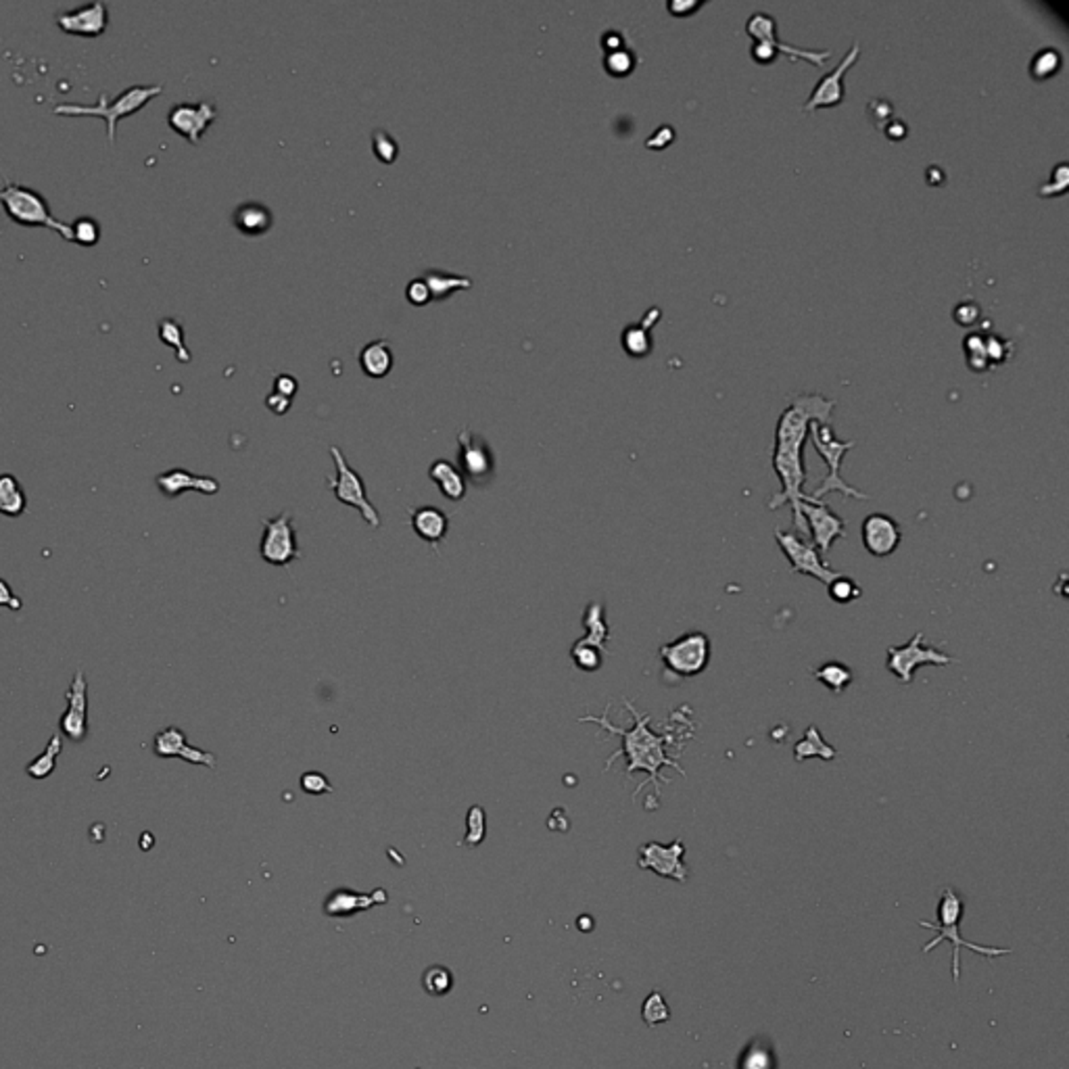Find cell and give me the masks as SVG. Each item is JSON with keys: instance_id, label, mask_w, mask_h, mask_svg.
Returning a JSON list of instances; mask_svg holds the SVG:
<instances>
[{"instance_id": "1", "label": "cell", "mask_w": 1069, "mask_h": 1069, "mask_svg": "<svg viewBox=\"0 0 1069 1069\" xmlns=\"http://www.w3.org/2000/svg\"><path fill=\"white\" fill-rule=\"evenodd\" d=\"M835 407L834 399L823 398L821 393H802L785 406L775 426V445H773L771 464L782 483V492L773 495L766 501L769 510H777L783 504L791 506V517L798 533L807 534V525L800 514L802 501L810 500L804 493L807 483V468H804V441L808 437V429L813 423H832V412Z\"/></svg>"}, {"instance_id": "2", "label": "cell", "mask_w": 1069, "mask_h": 1069, "mask_svg": "<svg viewBox=\"0 0 1069 1069\" xmlns=\"http://www.w3.org/2000/svg\"><path fill=\"white\" fill-rule=\"evenodd\" d=\"M625 708L629 710V714L633 716L631 729L616 727L614 723L610 721V716H608L610 704L606 706V713H603L602 716H591V714L581 716L578 723H594V725L603 729V731H608L610 735H619V738L622 740V746L614 754H610V758L606 763V771L614 765L616 758L622 757L627 760V766H625L627 777H631L633 773H646L647 775L646 782H641L637 785L635 796H637L639 791L650 783L654 785L656 796H660V777H663L660 775V769H663V766H671V769H675L679 775H685L683 766L679 765V757H671L669 754V748L677 741V735L669 733V731L666 733L652 731V727H650L652 716L639 713L631 700H625Z\"/></svg>"}, {"instance_id": "3", "label": "cell", "mask_w": 1069, "mask_h": 1069, "mask_svg": "<svg viewBox=\"0 0 1069 1069\" xmlns=\"http://www.w3.org/2000/svg\"><path fill=\"white\" fill-rule=\"evenodd\" d=\"M963 913H965L963 898H961L957 890L951 888V885H946V888L942 890L940 901H938V921L936 923L921 921L919 923L921 928L934 929L936 932V938L923 946V953H929L932 948L942 945L945 940H948L953 945V982L954 984H959V978H961V948H970L971 953H976V954H979V957H986V959L1003 957V954L1011 953V948L979 946V945H973V942H970V940H965L963 936H961V929H959L961 919H963Z\"/></svg>"}, {"instance_id": "4", "label": "cell", "mask_w": 1069, "mask_h": 1069, "mask_svg": "<svg viewBox=\"0 0 1069 1069\" xmlns=\"http://www.w3.org/2000/svg\"><path fill=\"white\" fill-rule=\"evenodd\" d=\"M161 92H163L161 84L130 86V88H125L124 92H119L113 100L107 98V94L103 92L98 97L97 105L63 103V105H56L53 113L55 115H63V117H100V119H105L107 141H109V144H113L115 142L117 124L125 117L136 115L138 111H142L144 107H147L155 97H159Z\"/></svg>"}, {"instance_id": "5", "label": "cell", "mask_w": 1069, "mask_h": 1069, "mask_svg": "<svg viewBox=\"0 0 1069 1069\" xmlns=\"http://www.w3.org/2000/svg\"><path fill=\"white\" fill-rule=\"evenodd\" d=\"M0 205L4 207L13 224L25 226V228H47L59 235L63 241L73 243L72 226L56 219L50 211L48 201L34 188L17 184V182H4V186L0 188Z\"/></svg>"}, {"instance_id": "6", "label": "cell", "mask_w": 1069, "mask_h": 1069, "mask_svg": "<svg viewBox=\"0 0 1069 1069\" xmlns=\"http://www.w3.org/2000/svg\"><path fill=\"white\" fill-rule=\"evenodd\" d=\"M808 437L813 441L815 449L827 464V476L819 483V487L810 492V500L823 501L827 493H842L844 498L852 500H869V495L852 487L851 483L844 481L842 476V462L844 456L851 451L857 441H842L832 429V423H813L808 429Z\"/></svg>"}, {"instance_id": "7", "label": "cell", "mask_w": 1069, "mask_h": 1069, "mask_svg": "<svg viewBox=\"0 0 1069 1069\" xmlns=\"http://www.w3.org/2000/svg\"><path fill=\"white\" fill-rule=\"evenodd\" d=\"M710 652H713V646H710L708 635L702 631H691L671 641V644L660 646L658 656L663 660L664 669L672 672V675L691 679L708 669Z\"/></svg>"}, {"instance_id": "8", "label": "cell", "mask_w": 1069, "mask_h": 1069, "mask_svg": "<svg viewBox=\"0 0 1069 1069\" xmlns=\"http://www.w3.org/2000/svg\"><path fill=\"white\" fill-rule=\"evenodd\" d=\"M330 456H332V460H335L337 475L326 483H329V487L332 489V493H335V498L345 506L355 508V510L362 514L363 523H366L368 526L379 529L382 523L381 514L372 506V501L368 500L366 483H363L360 473H355V470L349 466L347 458H345V454L337 448V445H332L330 448Z\"/></svg>"}, {"instance_id": "9", "label": "cell", "mask_w": 1069, "mask_h": 1069, "mask_svg": "<svg viewBox=\"0 0 1069 1069\" xmlns=\"http://www.w3.org/2000/svg\"><path fill=\"white\" fill-rule=\"evenodd\" d=\"M951 654L938 650V647L923 646V633H915L907 644L902 646H890L888 647V660H885V669L896 677L898 683L911 685L913 675L921 666H946L954 664Z\"/></svg>"}, {"instance_id": "10", "label": "cell", "mask_w": 1069, "mask_h": 1069, "mask_svg": "<svg viewBox=\"0 0 1069 1069\" xmlns=\"http://www.w3.org/2000/svg\"><path fill=\"white\" fill-rule=\"evenodd\" d=\"M775 541H777L779 550H782V553L785 556V560H788L790 569L794 575L813 577L823 585L832 583L835 577L842 575V572L834 570L832 566L823 560L819 550H817L810 541L800 537L798 533L775 531Z\"/></svg>"}, {"instance_id": "11", "label": "cell", "mask_w": 1069, "mask_h": 1069, "mask_svg": "<svg viewBox=\"0 0 1069 1069\" xmlns=\"http://www.w3.org/2000/svg\"><path fill=\"white\" fill-rule=\"evenodd\" d=\"M263 533L260 541V556L272 566H288L299 558L297 533H295L293 514L285 510L274 518H263Z\"/></svg>"}, {"instance_id": "12", "label": "cell", "mask_w": 1069, "mask_h": 1069, "mask_svg": "<svg viewBox=\"0 0 1069 1069\" xmlns=\"http://www.w3.org/2000/svg\"><path fill=\"white\" fill-rule=\"evenodd\" d=\"M685 848L683 840H672L671 844H660V842H646L637 851V867L644 871H652L664 879H672L677 884H685L689 879V869L685 863Z\"/></svg>"}, {"instance_id": "13", "label": "cell", "mask_w": 1069, "mask_h": 1069, "mask_svg": "<svg viewBox=\"0 0 1069 1069\" xmlns=\"http://www.w3.org/2000/svg\"><path fill=\"white\" fill-rule=\"evenodd\" d=\"M800 514L807 525V534L813 539L810 543L819 550L821 556L832 550L835 541L846 537V523L823 501H802Z\"/></svg>"}, {"instance_id": "14", "label": "cell", "mask_w": 1069, "mask_h": 1069, "mask_svg": "<svg viewBox=\"0 0 1069 1069\" xmlns=\"http://www.w3.org/2000/svg\"><path fill=\"white\" fill-rule=\"evenodd\" d=\"M458 460L464 479H470L475 485H485L492 481L495 473V460L493 451L483 439L470 429H462L458 432Z\"/></svg>"}, {"instance_id": "15", "label": "cell", "mask_w": 1069, "mask_h": 1069, "mask_svg": "<svg viewBox=\"0 0 1069 1069\" xmlns=\"http://www.w3.org/2000/svg\"><path fill=\"white\" fill-rule=\"evenodd\" d=\"M65 700L67 710L59 719L61 733L67 735L73 744H81L88 735V679L84 671H75L65 691Z\"/></svg>"}, {"instance_id": "16", "label": "cell", "mask_w": 1069, "mask_h": 1069, "mask_svg": "<svg viewBox=\"0 0 1069 1069\" xmlns=\"http://www.w3.org/2000/svg\"><path fill=\"white\" fill-rule=\"evenodd\" d=\"M218 119L216 105L210 100H201V103H182L175 105L167 113V124L175 134L186 138L191 144H199L201 138L207 132V128Z\"/></svg>"}, {"instance_id": "17", "label": "cell", "mask_w": 1069, "mask_h": 1069, "mask_svg": "<svg viewBox=\"0 0 1069 1069\" xmlns=\"http://www.w3.org/2000/svg\"><path fill=\"white\" fill-rule=\"evenodd\" d=\"M859 55H860V44L854 42L851 50L844 55V59L840 61V65H835L832 72L825 73L819 81H817L808 100L802 105V109L813 111V109H821V107L840 105L842 100H844V94H846L844 73L854 65V63H857Z\"/></svg>"}, {"instance_id": "18", "label": "cell", "mask_w": 1069, "mask_h": 1069, "mask_svg": "<svg viewBox=\"0 0 1069 1069\" xmlns=\"http://www.w3.org/2000/svg\"><path fill=\"white\" fill-rule=\"evenodd\" d=\"M61 31L69 36L98 38L109 28V6L107 3H90L75 6V9L61 11L55 17Z\"/></svg>"}, {"instance_id": "19", "label": "cell", "mask_w": 1069, "mask_h": 1069, "mask_svg": "<svg viewBox=\"0 0 1069 1069\" xmlns=\"http://www.w3.org/2000/svg\"><path fill=\"white\" fill-rule=\"evenodd\" d=\"M860 537H863V547L873 558H888L901 545L902 531L901 525L888 514L873 512L869 517H865L863 526H860Z\"/></svg>"}, {"instance_id": "20", "label": "cell", "mask_w": 1069, "mask_h": 1069, "mask_svg": "<svg viewBox=\"0 0 1069 1069\" xmlns=\"http://www.w3.org/2000/svg\"><path fill=\"white\" fill-rule=\"evenodd\" d=\"M153 752H155V757H159V758H180V760H184V763L201 765V766H207V769H216V765H218L216 754L201 750V748H194L188 744L186 733L174 725L161 729L159 733H155Z\"/></svg>"}, {"instance_id": "21", "label": "cell", "mask_w": 1069, "mask_h": 1069, "mask_svg": "<svg viewBox=\"0 0 1069 1069\" xmlns=\"http://www.w3.org/2000/svg\"><path fill=\"white\" fill-rule=\"evenodd\" d=\"M155 483L167 500L180 498V495L186 492H197L203 495H216L219 492L218 479L207 475H192L184 468H172L167 470V473L157 475Z\"/></svg>"}, {"instance_id": "22", "label": "cell", "mask_w": 1069, "mask_h": 1069, "mask_svg": "<svg viewBox=\"0 0 1069 1069\" xmlns=\"http://www.w3.org/2000/svg\"><path fill=\"white\" fill-rule=\"evenodd\" d=\"M389 901L385 890H374L370 894H360L351 890H335L324 901V913L329 917H351L362 911L372 909L374 904H385Z\"/></svg>"}, {"instance_id": "23", "label": "cell", "mask_w": 1069, "mask_h": 1069, "mask_svg": "<svg viewBox=\"0 0 1069 1069\" xmlns=\"http://www.w3.org/2000/svg\"><path fill=\"white\" fill-rule=\"evenodd\" d=\"M410 525H412L414 533H416L423 541H426V543H431L432 547H437L439 543H441V541L448 537V531H449L448 517H445L443 510H439V508H435V506L412 508Z\"/></svg>"}, {"instance_id": "24", "label": "cell", "mask_w": 1069, "mask_h": 1069, "mask_svg": "<svg viewBox=\"0 0 1069 1069\" xmlns=\"http://www.w3.org/2000/svg\"><path fill=\"white\" fill-rule=\"evenodd\" d=\"M660 316H663V312H660L658 307H652V310L646 312V316L641 318L637 324L627 326V329L622 330L620 343H622V349H625L629 355L646 357L647 354H650L654 347L650 329L658 322Z\"/></svg>"}, {"instance_id": "25", "label": "cell", "mask_w": 1069, "mask_h": 1069, "mask_svg": "<svg viewBox=\"0 0 1069 1069\" xmlns=\"http://www.w3.org/2000/svg\"><path fill=\"white\" fill-rule=\"evenodd\" d=\"M236 230L244 236H261L274 226V216L266 205L247 201V203L238 205L235 216H232Z\"/></svg>"}, {"instance_id": "26", "label": "cell", "mask_w": 1069, "mask_h": 1069, "mask_svg": "<svg viewBox=\"0 0 1069 1069\" xmlns=\"http://www.w3.org/2000/svg\"><path fill=\"white\" fill-rule=\"evenodd\" d=\"M429 476L448 500L460 501L466 498V479L456 464L449 460H435L429 468Z\"/></svg>"}, {"instance_id": "27", "label": "cell", "mask_w": 1069, "mask_h": 1069, "mask_svg": "<svg viewBox=\"0 0 1069 1069\" xmlns=\"http://www.w3.org/2000/svg\"><path fill=\"white\" fill-rule=\"evenodd\" d=\"M357 360H360L363 374H368L370 379H385L393 370L395 363L393 349L387 338H379V341L368 343L366 347L360 351Z\"/></svg>"}, {"instance_id": "28", "label": "cell", "mask_w": 1069, "mask_h": 1069, "mask_svg": "<svg viewBox=\"0 0 1069 1069\" xmlns=\"http://www.w3.org/2000/svg\"><path fill=\"white\" fill-rule=\"evenodd\" d=\"M583 627H585V637L577 639L578 644L594 646V647H597V650L608 654L606 644L610 639V627L606 622V614H603L602 602L587 603V608H585V612H583Z\"/></svg>"}, {"instance_id": "29", "label": "cell", "mask_w": 1069, "mask_h": 1069, "mask_svg": "<svg viewBox=\"0 0 1069 1069\" xmlns=\"http://www.w3.org/2000/svg\"><path fill=\"white\" fill-rule=\"evenodd\" d=\"M835 757H838V750H835L832 744H827L825 738H823L819 731V727H815V725H808L804 738L798 740L794 746L796 763H804V760H808V758L834 760Z\"/></svg>"}, {"instance_id": "30", "label": "cell", "mask_w": 1069, "mask_h": 1069, "mask_svg": "<svg viewBox=\"0 0 1069 1069\" xmlns=\"http://www.w3.org/2000/svg\"><path fill=\"white\" fill-rule=\"evenodd\" d=\"M423 278L426 286H429L432 301H445L456 291H470L475 285L473 278H468V276H454L448 272H437V269H429Z\"/></svg>"}, {"instance_id": "31", "label": "cell", "mask_w": 1069, "mask_h": 1069, "mask_svg": "<svg viewBox=\"0 0 1069 1069\" xmlns=\"http://www.w3.org/2000/svg\"><path fill=\"white\" fill-rule=\"evenodd\" d=\"M25 510H28V498H25L21 483L11 473L0 475V514L9 518H19L25 514Z\"/></svg>"}, {"instance_id": "32", "label": "cell", "mask_w": 1069, "mask_h": 1069, "mask_svg": "<svg viewBox=\"0 0 1069 1069\" xmlns=\"http://www.w3.org/2000/svg\"><path fill=\"white\" fill-rule=\"evenodd\" d=\"M813 675L817 681L825 685V688L829 691H834L835 696L844 694V689L854 681L852 669L851 666H846L844 663H840V660H832V663L821 664L819 669L813 671Z\"/></svg>"}, {"instance_id": "33", "label": "cell", "mask_w": 1069, "mask_h": 1069, "mask_svg": "<svg viewBox=\"0 0 1069 1069\" xmlns=\"http://www.w3.org/2000/svg\"><path fill=\"white\" fill-rule=\"evenodd\" d=\"M63 752V740L59 733L50 735V740L47 741V748H44L42 754H38V757L31 760V763L25 766V773L31 779H47L48 775H53L55 769H56V758H59V754Z\"/></svg>"}, {"instance_id": "34", "label": "cell", "mask_w": 1069, "mask_h": 1069, "mask_svg": "<svg viewBox=\"0 0 1069 1069\" xmlns=\"http://www.w3.org/2000/svg\"><path fill=\"white\" fill-rule=\"evenodd\" d=\"M159 338L163 345L174 349L175 360L180 363H191L192 355L184 343V326L174 318H163L159 322Z\"/></svg>"}, {"instance_id": "35", "label": "cell", "mask_w": 1069, "mask_h": 1069, "mask_svg": "<svg viewBox=\"0 0 1069 1069\" xmlns=\"http://www.w3.org/2000/svg\"><path fill=\"white\" fill-rule=\"evenodd\" d=\"M775 1055L763 1039H757L748 1045L738 1061V1069H775Z\"/></svg>"}, {"instance_id": "36", "label": "cell", "mask_w": 1069, "mask_h": 1069, "mask_svg": "<svg viewBox=\"0 0 1069 1069\" xmlns=\"http://www.w3.org/2000/svg\"><path fill=\"white\" fill-rule=\"evenodd\" d=\"M1061 65H1064V56H1061L1059 48L1045 47L1036 50L1032 61H1030V75L1036 80H1047L1053 73H1057Z\"/></svg>"}, {"instance_id": "37", "label": "cell", "mask_w": 1069, "mask_h": 1069, "mask_svg": "<svg viewBox=\"0 0 1069 1069\" xmlns=\"http://www.w3.org/2000/svg\"><path fill=\"white\" fill-rule=\"evenodd\" d=\"M487 835V813L481 804H473L466 815V835H464L462 844L468 848H476L485 842Z\"/></svg>"}, {"instance_id": "38", "label": "cell", "mask_w": 1069, "mask_h": 1069, "mask_svg": "<svg viewBox=\"0 0 1069 1069\" xmlns=\"http://www.w3.org/2000/svg\"><path fill=\"white\" fill-rule=\"evenodd\" d=\"M641 1020H644L647 1028H656L660 1023H666L671 1020V1009L664 1001L663 992L654 990L647 995L644 1007H641Z\"/></svg>"}, {"instance_id": "39", "label": "cell", "mask_w": 1069, "mask_h": 1069, "mask_svg": "<svg viewBox=\"0 0 1069 1069\" xmlns=\"http://www.w3.org/2000/svg\"><path fill=\"white\" fill-rule=\"evenodd\" d=\"M827 594H829V600L846 606V603L860 600V597H863V589H860V585L854 581V578H851L842 572V575L835 577L832 583H827Z\"/></svg>"}, {"instance_id": "40", "label": "cell", "mask_w": 1069, "mask_h": 1069, "mask_svg": "<svg viewBox=\"0 0 1069 1069\" xmlns=\"http://www.w3.org/2000/svg\"><path fill=\"white\" fill-rule=\"evenodd\" d=\"M423 986L431 996H445L454 988V973L443 965H432L424 971Z\"/></svg>"}, {"instance_id": "41", "label": "cell", "mask_w": 1069, "mask_h": 1069, "mask_svg": "<svg viewBox=\"0 0 1069 1069\" xmlns=\"http://www.w3.org/2000/svg\"><path fill=\"white\" fill-rule=\"evenodd\" d=\"M635 65H637V56H635L631 48L622 47L610 50V53H603V67H606V72L614 75V78H625V75L633 72Z\"/></svg>"}, {"instance_id": "42", "label": "cell", "mask_w": 1069, "mask_h": 1069, "mask_svg": "<svg viewBox=\"0 0 1069 1069\" xmlns=\"http://www.w3.org/2000/svg\"><path fill=\"white\" fill-rule=\"evenodd\" d=\"M603 656H606V652L597 650L594 646H583L575 641V646L570 647V658L572 663H575L577 669H581L585 672H595L602 669L603 664Z\"/></svg>"}, {"instance_id": "43", "label": "cell", "mask_w": 1069, "mask_h": 1069, "mask_svg": "<svg viewBox=\"0 0 1069 1069\" xmlns=\"http://www.w3.org/2000/svg\"><path fill=\"white\" fill-rule=\"evenodd\" d=\"M69 226H72L73 243H78L80 247H94L100 241V235H103V228L92 216H80Z\"/></svg>"}, {"instance_id": "44", "label": "cell", "mask_w": 1069, "mask_h": 1069, "mask_svg": "<svg viewBox=\"0 0 1069 1069\" xmlns=\"http://www.w3.org/2000/svg\"><path fill=\"white\" fill-rule=\"evenodd\" d=\"M372 150L374 155L379 157L382 163H387V166H391V163L398 161V155H399V144L395 138L389 134L385 130H374L372 132Z\"/></svg>"}, {"instance_id": "45", "label": "cell", "mask_w": 1069, "mask_h": 1069, "mask_svg": "<svg viewBox=\"0 0 1069 1069\" xmlns=\"http://www.w3.org/2000/svg\"><path fill=\"white\" fill-rule=\"evenodd\" d=\"M965 351H967V363L973 370H986L990 366L988 355H986V345L982 332H971L965 338Z\"/></svg>"}, {"instance_id": "46", "label": "cell", "mask_w": 1069, "mask_h": 1069, "mask_svg": "<svg viewBox=\"0 0 1069 1069\" xmlns=\"http://www.w3.org/2000/svg\"><path fill=\"white\" fill-rule=\"evenodd\" d=\"M746 31L754 40H766V38L777 34V23L769 13H752L746 21Z\"/></svg>"}, {"instance_id": "47", "label": "cell", "mask_w": 1069, "mask_h": 1069, "mask_svg": "<svg viewBox=\"0 0 1069 1069\" xmlns=\"http://www.w3.org/2000/svg\"><path fill=\"white\" fill-rule=\"evenodd\" d=\"M301 790L310 796H324V794H332V791H335V785L330 783V779L326 777L324 773L307 771L301 775Z\"/></svg>"}, {"instance_id": "48", "label": "cell", "mask_w": 1069, "mask_h": 1069, "mask_svg": "<svg viewBox=\"0 0 1069 1069\" xmlns=\"http://www.w3.org/2000/svg\"><path fill=\"white\" fill-rule=\"evenodd\" d=\"M1067 184H1069V166H1067V161H1061L1059 166H1055L1051 180L1045 182V184L1039 188V194H1042V197L1061 194L1067 191Z\"/></svg>"}, {"instance_id": "49", "label": "cell", "mask_w": 1069, "mask_h": 1069, "mask_svg": "<svg viewBox=\"0 0 1069 1069\" xmlns=\"http://www.w3.org/2000/svg\"><path fill=\"white\" fill-rule=\"evenodd\" d=\"M984 345H986V355H988V362L990 366H996V363H1001L1007 360L1005 357V351L1011 354V349H1013V343L1007 341V338H1001L998 335H984Z\"/></svg>"}, {"instance_id": "50", "label": "cell", "mask_w": 1069, "mask_h": 1069, "mask_svg": "<svg viewBox=\"0 0 1069 1069\" xmlns=\"http://www.w3.org/2000/svg\"><path fill=\"white\" fill-rule=\"evenodd\" d=\"M867 113H869L871 122L876 124L877 128H884V125L894 117V105H892L888 98H871L869 105H867Z\"/></svg>"}, {"instance_id": "51", "label": "cell", "mask_w": 1069, "mask_h": 1069, "mask_svg": "<svg viewBox=\"0 0 1069 1069\" xmlns=\"http://www.w3.org/2000/svg\"><path fill=\"white\" fill-rule=\"evenodd\" d=\"M953 316L959 324L971 326L978 322L979 316H982V310H979V305L973 299H963V301H959L957 307H954Z\"/></svg>"}, {"instance_id": "52", "label": "cell", "mask_w": 1069, "mask_h": 1069, "mask_svg": "<svg viewBox=\"0 0 1069 1069\" xmlns=\"http://www.w3.org/2000/svg\"><path fill=\"white\" fill-rule=\"evenodd\" d=\"M406 297L412 305H416V307H423L432 301L431 291H429V286H426L424 278L410 280V285H407V288H406Z\"/></svg>"}, {"instance_id": "53", "label": "cell", "mask_w": 1069, "mask_h": 1069, "mask_svg": "<svg viewBox=\"0 0 1069 1069\" xmlns=\"http://www.w3.org/2000/svg\"><path fill=\"white\" fill-rule=\"evenodd\" d=\"M672 141H675V128H672V125H669V124H664V125H660V128L656 132H654V134L650 138H647L646 147L660 150V149L669 147V144Z\"/></svg>"}, {"instance_id": "54", "label": "cell", "mask_w": 1069, "mask_h": 1069, "mask_svg": "<svg viewBox=\"0 0 1069 1069\" xmlns=\"http://www.w3.org/2000/svg\"><path fill=\"white\" fill-rule=\"evenodd\" d=\"M750 55L752 59H757L758 63H773L777 59V48L773 47L771 42H765V40H754L752 47H750Z\"/></svg>"}, {"instance_id": "55", "label": "cell", "mask_w": 1069, "mask_h": 1069, "mask_svg": "<svg viewBox=\"0 0 1069 1069\" xmlns=\"http://www.w3.org/2000/svg\"><path fill=\"white\" fill-rule=\"evenodd\" d=\"M297 389H299V385H297V379H295V376H291V374H278V376H274V391L276 393H280V395H285V398L293 399L295 393H297Z\"/></svg>"}, {"instance_id": "56", "label": "cell", "mask_w": 1069, "mask_h": 1069, "mask_svg": "<svg viewBox=\"0 0 1069 1069\" xmlns=\"http://www.w3.org/2000/svg\"><path fill=\"white\" fill-rule=\"evenodd\" d=\"M0 606H4V608H9V610H15V612H17V610H21V606H23V602L19 600V597L15 594H13L11 585L6 583L4 578H0Z\"/></svg>"}, {"instance_id": "57", "label": "cell", "mask_w": 1069, "mask_h": 1069, "mask_svg": "<svg viewBox=\"0 0 1069 1069\" xmlns=\"http://www.w3.org/2000/svg\"><path fill=\"white\" fill-rule=\"evenodd\" d=\"M291 404H293V399H288V398H285V395H280L276 391L269 393L266 398V406L269 407V412L276 414V416H285V414L288 412V407H291Z\"/></svg>"}, {"instance_id": "58", "label": "cell", "mask_w": 1069, "mask_h": 1069, "mask_svg": "<svg viewBox=\"0 0 1069 1069\" xmlns=\"http://www.w3.org/2000/svg\"><path fill=\"white\" fill-rule=\"evenodd\" d=\"M600 44H602L603 53H610V50H616V48L625 47V38H622L620 31L608 30V31H603V34H602Z\"/></svg>"}, {"instance_id": "59", "label": "cell", "mask_w": 1069, "mask_h": 1069, "mask_svg": "<svg viewBox=\"0 0 1069 1069\" xmlns=\"http://www.w3.org/2000/svg\"><path fill=\"white\" fill-rule=\"evenodd\" d=\"M882 130H884L885 134H888L890 138H894V141H898V138H904V136H907V124H904L902 119H896V117H892L890 122L885 124Z\"/></svg>"}, {"instance_id": "60", "label": "cell", "mask_w": 1069, "mask_h": 1069, "mask_svg": "<svg viewBox=\"0 0 1069 1069\" xmlns=\"http://www.w3.org/2000/svg\"><path fill=\"white\" fill-rule=\"evenodd\" d=\"M666 6H669V11L675 13V15H683V13L688 15V13L696 11L697 6H700V3H696V0H685V3L683 0H672V3H669Z\"/></svg>"}, {"instance_id": "61", "label": "cell", "mask_w": 1069, "mask_h": 1069, "mask_svg": "<svg viewBox=\"0 0 1069 1069\" xmlns=\"http://www.w3.org/2000/svg\"><path fill=\"white\" fill-rule=\"evenodd\" d=\"M928 178H929V182H934V184H936V182H938V184H942V182H945V172H942L940 166H929L928 167Z\"/></svg>"}]
</instances>
